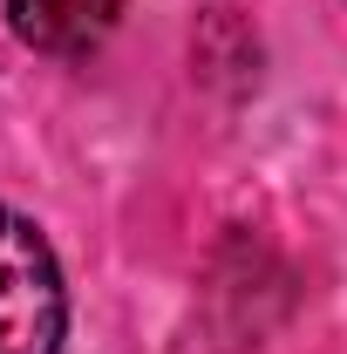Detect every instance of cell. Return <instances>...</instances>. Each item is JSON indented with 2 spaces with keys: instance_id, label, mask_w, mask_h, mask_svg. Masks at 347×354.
<instances>
[{
  "instance_id": "cell-1",
  "label": "cell",
  "mask_w": 347,
  "mask_h": 354,
  "mask_svg": "<svg viewBox=\"0 0 347 354\" xmlns=\"http://www.w3.org/2000/svg\"><path fill=\"white\" fill-rule=\"evenodd\" d=\"M68 300L41 225L0 205V354H62Z\"/></svg>"
},
{
  "instance_id": "cell-2",
  "label": "cell",
  "mask_w": 347,
  "mask_h": 354,
  "mask_svg": "<svg viewBox=\"0 0 347 354\" xmlns=\"http://www.w3.org/2000/svg\"><path fill=\"white\" fill-rule=\"evenodd\" d=\"M116 14L123 0H7V28L14 41H28L35 55H95V48L116 35Z\"/></svg>"
}]
</instances>
